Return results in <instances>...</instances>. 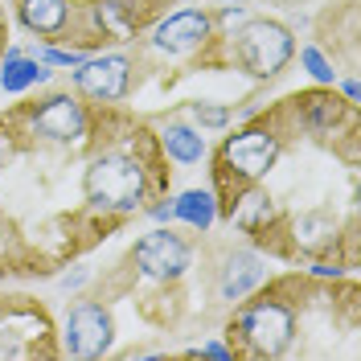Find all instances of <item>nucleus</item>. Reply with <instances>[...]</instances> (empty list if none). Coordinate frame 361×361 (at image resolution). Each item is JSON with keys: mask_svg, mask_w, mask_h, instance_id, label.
Listing matches in <instances>:
<instances>
[{"mask_svg": "<svg viewBox=\"0 0 361 361\" xmlns=\"http://www.w3.org/2000/svg\"><path fill=\"white\" fill-rule=\"evenodd\" d=\"M157 123L70 87L25 90L0 111V288L58 279L169 197Z\"/></svg>", "mask_w": 361, "mask_h": 361, "instance_id": "f257e3e1", "label": "nucleus"}, {"mask_svg": "<svg viewBox=\"0 0 361 361\" xmlns=\"http://www.w3.org/2000/svg\"><path fill=\"white\" fill-rule=\"evenodd\" d=\"M218 222L283 267L357 275L361 103L337 87H300L247 115L214 144Z\"/></svg>", "mask_w": 361, "mask_h": 361, "instance_id": "f03ea898", "label": "nucleus"}, {"mask_svg": "<svg viewBox=\"0 0 361 361\" xmlns=\"http://www.w3.org/2000/svg\"><path fill=\"white\" fill-rule=\"evenodd\" d=\"M222 345L230 361H357V275H316L304 267L263 275L222 316Z\"/></svg>", "mask_w": 361, "mask_h": 361, "instance_id": "7ed1b4c3", "label": "nucleus"}, {"mask_svg": "<svg viewBox=\"0 0 361 361\" xmlns=\"http://www.w3.org/2000/svg\"><path fill=\"white\" fill-rule=\"evenodd\" d=\"M33 42L74 54H103L140 42L180 0H4Z\"/></svg>", "mask_w": 361, "mask_h": 361, "instance_id": "20e7f679", "label": "nucleus"}, {"mask_svg": "<svg viewBox=\"0 0 361 361\" xmlns=\"http://www.w3.org/2000/svg\"><path fill=\"white\" fill-rule=\"evenodd\" d=\"M295 58V33L275 17H250L247 4H222L214 8V33L205 45L185 62L177 78L185 74H222L238 70L247 78L271 82Z\"/></svg>", "mask_w": 361, "mask_h": 361, "instance_id": "39448f33", "label": "nucleus"}, {"mask_svg": "<svg viewBox=\"0 0 361 361\" xmlns=\"http://www.w3.org/2000/svg\"><path fill=\"white\" fill-rule=\"evenodd\" d=\"M62 341L49 304L0 288V361H58Z\"/></svg>", "mask_w": 361, "mask_h": 361, "instance_id": "423d86ee", "label": "nucleus"}, {"mask_svg": "<svg viewBox=\"0 0 361 361\" xmlns=\"http://www.w3.org/2000/svg\"><path fill=\"white\" fill-rule=\"evenodd\" d=\"M209 33H214V8H173L148 29V42L135 45V54H157L164 66L169 62H189L205 45Z\"/></svg>", "mask_w": 361, "mask_h": 361, "instance_id": "0eeeda50", "label": "nucleus"}, {"mask_svg": "<svg viewBox=\"0 0 361 361\" xmlns=\"http://www.w3.org/2000/svg\"><path fill=\"white\" fill-rule=\"evenodd\" d=\"M62 357H78V361H94L107 357L115 345V316L103 300L94 295H78L66 312V324H62Z\"/></svg>", "mask_w": 361, "mask_h": 361, "instance_id": "6e6552de", "label": "nucleus"}, {"mask_svg": "<svg viewBox=\"0 0 361 361\" xmlns=\"http://www.w3.org/2000/svg\"><path fill=\"white\" fill-rule=\"evenodd\" d=\"M70 87L78 94H87L94 103H128L135 94V62L132 54H90L82 58L74 74H70Z\"/></svg>", "mask_w": 361, "mask_h": 361, "instance_id": "1a4fd4ad", "label": "nucleus"}, {"mask_svg": "<svg viewBox=\"0 0 361 361\" xmlns=\"http://www.w3.org/2000/svg\"><path fill=\"white\" fill-rule=\"evenodd\" d=\"M49 78H54V70L45 66L42 58H29L17 45L4 49V58H0V87H4V94H25V90L42 87Z\"/></svg>", "mask_w": 361, "mask_h": 361, "instance_id": "9d476101", "label": "nucleus"}, {"mask_svg": "<svg viewBox=\"0 0 361 361\" xmlns=\"http://www.w3.org/2000/svg\"><path fill=\"white\" fill-rule=\"evenodd\" d=\"M148 119H152V115H148ZM152 123H157L160 144H164V152H169L173 164H197V160L209 152L202 132L189 128V123H180V119H173V115H169V123H164V119H152Z\"/></svg>", "mask_w": 361, "mask_h": 361, "instance_id": "9b49d317", "label": "nucleus"}, {"mask_svg": "<svg viewBox=\"0 0 361 361\" xmlns=\"http://www.w3.org/2000/svg\"><path fill=\"white\" fill-rule=\"evenodd\" d=\"M173 218H180L193 230H209L218 222V209H214V193H202V189H189L173 202Z\"/></svg>", "mask_w": 361, "mask_h": 361, "instance_id": "f8f14e48", "label": "nucleus"}, {"mask_svg": "<svg viewBox=\"0 0 361 361\" xmlns=\"http://www.w3.org/2000/svg\"><path fill=\"white\" fill-rule=\"evenodd\" d=\"M300 62L308 66V74L320 87H337V66H333V58H324L320 45H300Z\"/></svg>", "mask_w": 361, "mask_h": 361, "instance_id": "ddd939ff", "label": "nucleus"}, {"mask_svg": "<svg viewBox=\"0 0 361 361\" xmlns=\"http://www.w3.org/2000/svg\"><path fill=\"white\" fill-rule=\"evenodd\" d=\"M185 111L193 115L202 128H230V107H222V103H202V99H193V103H185Z\"/></svg>", "mask_w": 361, "mask_h": 361, "instance_id": "4468645a", "label": "nucleus"}, {"mask_svg": "<svg viewBox=\"0 0 361 361\" xmlns=\"http://www.w3.org/2000/svg\"><path fill=\"white\" fill-rule=\"evenodd\" d=\"M4 49H8V8L0 0V58H4Z\"/></svg>", "mask_w": 361, "mask_h": 361, "instance_id": "2eb2a0df", "label": "nucleus"}]
</instances>
